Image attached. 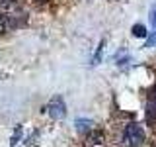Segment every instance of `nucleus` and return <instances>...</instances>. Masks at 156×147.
<instances>
[{"label":"nucleus","mask_w":156,"mask_h":147,"mask_svg":"<svg viewBox=\"0 0 156 147\" xmlns=\"http://www.w3.org/2000/svg\"><path fill=\"white\" fill-rule=\"evenodd\" d=\"M133 36L135 37H146V29L143 24H136V26H133Z\"/></svg>","instance_id":"0eeeda50"},{"label":"nucleus","mask_w":156,"mask_h":147,"mask_svg":"<svg viewBox=\"0 0 156 147\" xmlns=\"http://www.w3.org/2000/svg\"><path fill=\"white\" fill-rule=\"evenodd\" d=\"M49 0H37V4H47Z\"/></svg>","instance_id":"f8f14e48"},{"label":"nucleus","mask_w":156,"mask_h":147,"mask_svg":"<svg viewBox=\"0 0 156 147\" xmlns=\"http://www.w3.org/2000/svg\"><path fill=\"white\" fill-rule=\"evenodd\" d=\"M152 147H156V141H154V143H152Z\"/></svg>","instance_id":"ddd939ff"},{"label":"nucleus","mask_w":156,"mask_h":147,"mask_svg":"<svg viewBox=\"0 0 156 147\" xmlns=\"http://www.w3.org/2000/svg\"><path fill=\"white\" fill-rule=\"evenodd\" d=\"M20 137H22V126L16 127V131H14V137H12V147H16V143L20 141Z\"/></svg>","instance_id":"6e6552de"},{"label":"nucleus","mask_w":156,"mask_h":147,"mask_svg":"<svg viewBox=\"0 0 156 147\" xmlns=\"http://www.w3.org/2000/svg\"><path fill=\"white\" fill-rule=\"evenodd\" d=\"M150 24L154 26V29H156V4L152 8H150Z\"/></svg>","instance_id":"1a4fd4ad"},{"label":"nucleus","mask_w":156,"mask_h":147,"mask_svg":"<svg viewBox=\"0 0 156 147\" xmlns=\"http://www.w3.org/2000/svg\"><path fill=\"white\" fill-rule=\"evenodd\" d=\"M154 45H156V32L148 37V41H146V47H154Z\"/></svg>","instance_id":"9b49d317"},{"label":"nucleus","mask_w":156,"mask_h":147,"mask_svg":"<svg viewBox=\"0 0 156 147\" xmlns=\"http://www.w3.org/2000/svg\"><path fill=\"white\" fill-rule=\"evenodd\" d=\"M143 141H144V130L139 124H129L123 130V135H121L123 147H139Z\"/></svg>","instance_id":"f257e3e1"},{"label":"nucleus","mask_w":156,"mask_h":147,"mask_svg":"<svg viewBox=\"0 0 156 147\" xmlns=\"http://www.w3.org/2000/svg\"><path fill=\"white\" fill-rule=\"evenodd\" d=\"M16 0H0V14H6L12 8H16Z\"/></svg>","instance_id":"20e7f679"},{"label":"nucleus","mask_w":156,"mask_h":147,"mask_svg":"<svg viewBox=\"0 0 156 147\" xmlns=\"http://www.w3.org/2000/svg\"><path fill=\"white\" fill-rule=\"evenodd\" d=\"M8 29V26H6V20H4V16L0 14V33H4Z\"/></svg>","instance_id":"9d476101"},{"label":"nucleus","mask_w":156,"mask_h":147,"mask_svg":"<svg viewBox=\"0 0 156 147\" xmlns=\"http://www.w3.org/2000/svg\"><path fill=\"white\" fill-rule=\"evenodd\" d=\"M47 112H49V116H51L53 120H62V118L66 116V104H65V100H62L61 94H55L51 100H49Z\"/></svg>","instance_id":"f03ea898"},{"label":"nucleus","mask_w":156,"mask_h":147,"mask_svg":"<svg viewBox=\"0 0 156 147\" xmlns=\"http://www.w3.org/2000/svg\"><path fill=\"white\" fill-rule=\"evenodd\" d=\"M90 126H94L90 120H76V130H78V131H86V130H90Z\"/></svg>","instance_id":"423d86ee"},{"label":"nucleus","mask_w":156,"mask_h":147,"mask_svg":"<svg viewBox=\"0 0 156 147\" xmlns=\"http://www.w3.org/2000/svg\"><path fill=\"white\" fill-rule=\"evenodd\" d=\"M84 147H105V135L100 130H90L84 137Z\"/></svg>","instance_id":"7ed1b4c3"},{"label":"nucleus","mask_w":156,"mask_h":147,"mask_svg":"<svg viewBox=\"0 0 156 147\" xmlns=\"http://www.w3.org/2000/svg\"><path fill=\"white\" fill-rule=\"evenodd\" d=\"M104 45H105V41H100V45H98V49H96V55H94V59H92V65H98V63L101 61V53H104Z\"/></svg>","instance_id":"39448f33"}]
</instances>
